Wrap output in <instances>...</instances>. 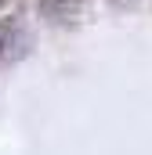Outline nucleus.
Listing matches in <instances>:
<instances>
[{"label":"nucleus","mask_w":152,"mask_h":155,"mask_svg":"<svg viewBox=\"0 0 152 155\" xmlns=\"http://www.w3.org/2000/svg\"><path fill=\"white\" fill-rule=\"evenodd\" d=\"M0 4H4V0H0Z\"/></svg>","instance_id":"2"},{"label":"nucleus","mask_w":152,"mask_h":155,"mask_svg":"<svg viewBox=\"0 0 152 155\" xmlns=\"http://www.w3.org/2000/svg\"><path fill=\"white\" fill-rule=\"evenodd\" d=\"M29 51V33L18 29L15 22H0V61L11 65Z\"/></svg>","instance_id":"1"}]
</instances>
